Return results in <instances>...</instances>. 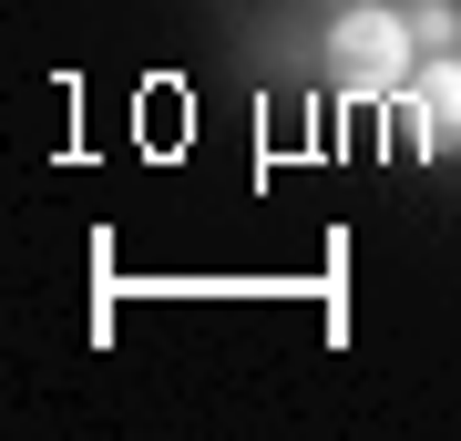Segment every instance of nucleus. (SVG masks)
Listing matches in <instances>:
<instances>
[{
    "instance_id": "f257e3e1",
    "label": "nucleus",
    "mask_w": 461,
    "mask_h": 441,
    "mask_svg": "<svg viewBox=\"0 0 461 441\" xmlns=\"http://www.w3.org/2000/svg\"><path fill=\"white\" fill-rule=\"evenodd\" d=\"M411 62H420V32L400 11H348L339 21V93L348 103H390L411 82Z\"/></svg>"
},
{
    "instance_id": "f03ea898",
    "label": "nucleus",
    "mask_w": 461,
    "mask_h": 441,
    "mask_svg": "<svg viewBox=\"0 0 461 441\" xmlns=\"http://www.w3.org/2000/svg\"><path fill=\"white\" fill-rule=\"evenodd\" d=\"M411 144L461 154V51H430V72L411 82Z\"/></svg>"
},
{
    "instance_id": "7ed1b4c3",
    "label": "nucleus",
    "mask_w": 461,
    "mask_h": 441,
    "mask_svg": "<svg viewBox=\"0 0 461 441\" xmlns=\"http://www.w3.org/2000/svg\"><path fill=\"white\" fill-rule=\"evenodd\" d=\"M411 32H420V51H451V41H461V11H451V0H420Z\"/></svg>"
}]
</instances>
